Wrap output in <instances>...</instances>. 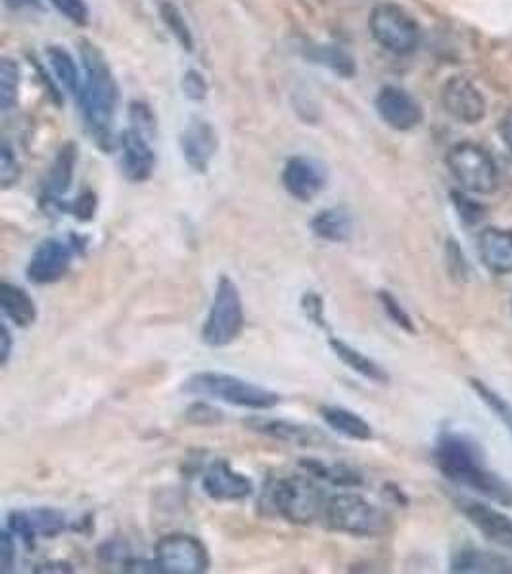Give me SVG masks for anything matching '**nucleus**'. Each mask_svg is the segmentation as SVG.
I'll return each mask as SVG.
<instances>
[{
    "instance_id": "obj_1",
    "label": "nucleus",
    "mask_w": 512,
    "mask_h": 574,
    "mask_svg": "<svg viewBox=\"0 0 512 574\" xmlns=\"http://www.w3.org/2000/svg\"><path fill=\"white\" fill-rule=\"evenodd\" d=\"M437 470L455 485L482 494L499 506L512 507V483L488 468L483 448L467 432L447 431L437 437L434 448Z\"/></svg>"
},
{
    "instance_id": "obj_2",
    "label": "nucleus",
    "mask_w": 512,
    "mask_h": 574,
    "mask_svg": "<svg viewBox=\"0 0 512 574\" xmlns=\"http://www.w3.org/2000/svg\"><path fill=\"white\" fill-rule=\"evenodd\" d=\"M79 58L84 66V81L77 100L84 113L85 127L102 151H112L118 82L104 53L91 41L84 38L79 43Z\"/></svg>"
},
{
    "instance_id": "obj_3",
    "label": "nucleus",
    "mask_w": 512,
    "mask_h": 574,
    "mask_svg": "<svg viewBox=\"0 0 512 574\" xmlns=\"http://www.w3.org/2000/svg\"><path fill=\"white\" fill-rule=\"evenodd\" d=\"M326 504L323 488L303 475L272 479L265 486L264 506L294 525H313L324 519Z\"/></svg>"
},
{
    "instance_id": "obj_4",
    "label": "nucleus",
    "mask_w": 512,
    "mask_h": 574,
    "mask_svg": "<svg viewBox=\"0 0 512 574\" xmlns=\"http://www.w3.org/2000/svg\"><path fill=\"white\" fill-rule=\"evenodd\" d=\"M182 391L189 395L204 396L221 403L248 408V410H271L280 404V395L252 381L221 372H200L185 381Z\"/></svg>"
},
{
    "instance_id": "obj_5",
    "label": "nucleus",
    "mask_w": 512,
    "mask_h": 574,
    "mask_svg": "<svg viewBox=\"0 0 512 574\" xmlns=\"http://www.w3.org/2000/svg\"><path fill=\"white\" fill-rule=\"evenodd\" d=\"M324 521L329 529L355 538L386 537L392 530V517L359 494H338L329 498Z\"/></svg>"
},
{
    "instance_id": "obj_6",
    "label": "nucleus",
    "mask_w": 512,
    "mask_h": 574,
    "mask_svg": "<svg viewBox=\"0 0 512 574\" xmlns=\"http://www.w3.org/2000/svg\"><path fill=\"white\" fill-rule=\"evenodd\" d=\"M246 318L242 305L241 290L229 277L219 278L210 313L202 328V339L208 347H229L241 337Z\"/></svg>"
},
{
    "instance_id": "obj_7",
    "label": "nucleus",
    "mask_w": 512,
    "mask_h": 574,
    "mask_svg": "<svg viewBox=\"0 0 512 574\" xmlns=\"http://www.w3.org/2000/svg\"><path fill=\"white\" fill-rule=\"evenodd\" d=\"M369 30L378 45L398 56H408L421 45V25L405 8L392 2L372 8Z\"/></svg>"
},
{
    "instance_id": "obj_8",
    "label": "nucleus",
    "mask_w": 512,
    "mask_h": 574,
    "mask_svg": "<svg viewBox=\"0 0 512 574\" xmlns=\"http://www.w3.org/2000/svg\"><path fill=\"white\" fill-rule=\"evenodd\" d=\"M453 179L472 194L488 195L498 188V165L488 149L472 143L455 144L445 157Z\"/></svg>"
},
{
    "instance_id": "obj_9",
    "label": "nucleus",
    "mask_w": 512,
    "mask_h": 574,
    "mask_svg": "<svg viewBox=\"0 0 512 574\" xmlns=\"http://www.w3.org/2000/svg\"><path fill=\"white\" fill-rule=\"evenodd\" d=\"M154 561L159 573L204 574L210 571V552L200 538L185 532H174L159 538Z\"/></svg>"
},
{
    "instance_id": "obj_10",
    "label": "nucleus",
    "mask_w": 512,
    "mask_h": 574,
    "mask_svg": "<svg viewBox=\"0 0 512 574\" xmlns=\"http://www.w3.org/2000/svg\"><path fill=\"white\" fill-rule=\"evenodd\" d=\"M76 254L77 249L71 238L69 241L58 238L45 239L31 255L25 277L31 284H56L62 278L68 277Z\"/></svg>"
},
{
    "instance_id": "obj_11",
    "label": "nucleus",
    "mask_w": 512,
    "mask_h": 574,
    "mask_svg": "<svg viewBox=\"0 0 512 574\" xmlns=\"http://www.w3.org/2000/svg\"><path fill=\"white\" fill-rule=\"evenodd\" d=\"M7 529L14 537L22 538L25 545H35L38 538L60 537L68 529L66 515L53 507H31V509H15L8 515Z\"/></svg>"
},
{
    "instance_id": "obj_12",
    "label": "nucleus",
    "mask_w": 512,
    "mask_h": 574,
    "mask_svg": "<svg viewBox=\"0 0 512 574\" xmlns=\"http://www.w3.org/2000/svg\"><path fill=\"white\" fill-rule=\"evenodd\" d=\"M442 104L453 120L465 125H476L486 117L488 104L482 92L467 77H452L442 89Z\"/></svg>"
},
{
    "instance_id": "obj_13",
    "label": "nucleus",
    "mask_w": 512,
    "mask_h": 574,
    "mask_svg": "<svg viewBox=\"0 0 512 574\" xmlns=\"http://www.w3.org/2000/svg\"><path fill=\"white\" fill-rule=\"evenodd\" d=\"M326 169L313 157L298 156L288 159L282 171V187L288 195L302 203L313 202L326 188Z\"/></svg>"
},
{
    "instance_id": "obj_14",
    "label": "nucleus",
    "mask_w": 512,
    "mask_h": 574,
    "mask_svg": "<svg viewBox=\"0 0 512 574\" xmlns=\"http://www.w3.org/2000/svg\"><path fill=\"white\" fill-rule=\"evenodd\" d=\"M77 165V148L76 144H64L58 154L54 157L51 169L46 171L45 180H43V192H41V205L43 210L53 213V211H68L64 207L62 198L68 194L71 182H74V175H76Z\"/></svg>"
},
{
    "instance_id": "obj_15",
    "label": "nucleus",
    "mask_w": 512,
    "mask_h": 574,
    "mask_svg": "<svg viewBox=\"0 0 512 574\" xmlns=\"http://www.w3.org/2000/svg\"><path fill=\"white\" fill-rule=\"evenodd\" d=\"M375 108H377L378 117L385 121L388 127L393 131H413L422 123V108L416 100H414L408 90L400 89V87H385L380 89L375 100Z\"/></svg>"
},
{
    "instance_id": "obj_16",
    "label": "nucleus",
    "mask_w": 512,
    "mask_h": 574,
    "mask_svg": "<svg viewBox=\"0 0 512 574\" xmlns=\"http://www.w3.org/2000/svg\"><path fill=\"white\" fill-rule=\"evenodd\" d=\"M457 507L460 514L467 517L476 530L482 532L486 540L491 544L503 548L505 552L512 553V519L501 514L496 507L488 506L483 502L470 500V498H457Z\"/></svg>"
},
{
    "instance_id": "obj_17",
    "label": "nucleus",
    "mask_w": 512,
    "mask_h": 574,
    "mask_svg": "<svg viewBox=\"0 0 512 574\" xmlns=\"http://www.w3.org/2000/svg\"><path fill=\"white\" fill-rule=\"evenodd\" d=\"M202 488L211 500L218 502H242L254 494L252 481L226 460L210 463L202 477Z\"/></svg>"
},
{
    "instance_id": "obj_18",
    "label": "nucleus",
    "mask_w": 512,
    "mask_h": 574,
    "mask_svg": "<svg viewBox=\"0 0 512 574\" xmlns=\"http://www.w3.org/2000/svg\"><path fill=\"white\" fill-rule=\"evenodd\" d=\"M151 138L141 135L135 128H127L120 135L121 171L129 182H146L156 167V154L152 149Z\"/></svg>"
},
{
    "instance_id": "obj_19",
    "label": "nucleus",
    "mask_w": 512,
    "mask_h": 574,
    "mask_svg": "<svg viewBox=\"0 0 512 574\" xmlns=\"http://www.w3.org/2000/svg\"><path fill=\"white\" fill-rule=\"evenodd\" d=\"M182 157L194 172H205L219 148L218 133L208 121H192L181 133Z\"/></svg>"
},
{
    "instance_id": "obj_20",
    "label": "nucleus",
    "mask_w": 512,
    "mask_h": 574,
    "mask_svg": "<svg viewBox=\"0 0 512 574\" xmlns=\"http://www.w3.org/2000/svg\"><path fill=\"white\" fill-rule=\"evenodd\" d=\"M244 426L248 427L249 431L259 432V435L279 440V442L296 444V447H319L326 440L323 432L316 431L315 427L300 426V424H292L287 419L254 416V418L244 419Z\"/></svg>"
},
{
    "instance_id": "obj_21",
    "label": "nucleus",
    "mask_w": 512,
    "mask_h": 574,
    "mask_svg": "<svg viewBox=\"0 0 512 574\" xmlns=\"http://www.w3.org/2000/svg\"><path fill=\"white\" fill-rule=\"evenodd\" d=\"M478 255L491 274H512V230L490 226L478 236Z\"/></svg>"
},
{
    "instance_id": "obj_22",
    "label": "nucleus",
    "mask_w": 512,
    "mask_h": 574,
    "mask_svg": "<svg viewBox=\"0 0 512 574\" xmlns=\"http://www.w3.org/2000/svg\"><path fill=\"white\" fill-rule=\"evenodd\" d=\"M449 571L457 574H512V560L501 553L465 545L453 553Z\"/></svg>"
},
{
    "instance_id": "obj_23",
    "label": "nucleus",
    "mask_w": 512,
    "mask_h": 574,
    "mask_svg": "<svg viewBox=\"0 0 512 574\" xmlns=\"http://www.w3.org/2000/svg\"><path fill=\"white\" fill-rule=\"evenodd\" d=\"M0 308L8 320L18 328H30L37 322V305L27 291L20 285L2 282L0 285Z\"/></svg>"
},
{
    "instance_id": "obj_24",
    "label": "nucleus",
    "mask_w": 512,
    "mask_h": 574,
    "mask_svg": "<svg viewBox=\"0 0 512 574\" xmlns=\"http://www.w3.org/2000/svg\"><path fill=\"white\" fill-rule=\"evenodd\" d=\"M354 216L342 207L321 211L311 221V230L316 238L331 244H344L354 236Z\"/></svg>"
},
{
    "instance_id": "obj_25",
    "label": "nucleus",
    "mask_w": 512,
    "mask_h": 574,
    "mask_svg": "<svg viewBox=\"0 0 512 574\" xmlns=\"http://www.w3.org/2000/svg\"><path fill=\"white\" fill-rule=\"evenodd\" d=\"M329 345H331L332 352H334L349 370L359 373L365 380L378 383V385H388V383H390V373L386 372L385 368L378 364V362L369 359L367 354L357 351L352 345H347L346 341H342L338 337H331Z\"/></svg>"
},
{
    "instance_id": "obj_26",
    "label": "nucleus",
    "mask_w": 512,
    "mask_h": 574,
    "mask_svg": "<svg viewBox=\"0 0 512 574\" xmlns=\"http://www.w3.org/2000/svg\"><path fill=\"white\" fill-rule=\"evenodd\" d=\"M324 424L331 427L332 431L338 432L346 439L359 440L367 442L372 440L375 431L367 419H363L359 414L342 408V406H323L321 408Z\"/></svg>"
},
{
    "instance_id": "obj_27",
    "label": "nucleus",
    "mask_w": 512,
    "mask_h": 574,
    "mask_svg": "<svg viewBox=\"0 0 512 574\" xmlns=\"http://www.w3.org/2000/svg\"><path fill=\"white\" fill-rule=\"evenodd\" d=\"M46 60L51 64L56 79L62 82V87L71 92L74 97H79L84 77H79V69H77L76 60L71 58V54L62 46H48L46 48Z\"/></svg>"
},
{
    "instance_id": "obj_28",
    "label": "nucleus",
    "mask_w": 512,
    "mask_h": 574,
    "mask_svg": "<svg viewBox=\"0 0 512 574\" xmlns=\"http://www.w3.org/2000/svg\"><path fill=\"white\" fill-rule=\"evenodd\" d=\"M303 470L315 475L316 479H324L334 486H361L363 477L355 470H349L346 465H326L319 460H303Z\"/></svg>"
},
{
    "instance_id": "obj_29",
    "label": "nucleus",
    "mask_w": 512,
    "mask_h": 574,
    "mask_svg": "<svg viewBox=\"0 0 512 574\" xmlns=\"http://www.w3.org/2000/svg\"><path fill=\"white\" fill-rule=\"evenodd\" d=\"M159 18H162V22L166 23L167 30L171 31V35L177 38V43L192 53L194 38H192V31H190L185 15L181 14V10L175 7L174 2H162Z\"/></svg>"
},
{
    "instance_id": "obj_30",
    "label": "nucleus",
    "mask_w": 512,
    "mask_h": 574,
    "mask_svg": "<svg viewBox=\"0 0 512 574\" xmlns=\"http://www.w3.org/2000/svg\"><path fill=\"white\" fill-rule=\"evenodd\" d=\"M20 92V66L10 58L0 61V110L10 112L18 104Z\"/></svg>"
},
{
    "instance_id": "obj_31",
    "label": "nucleus",
    "mask_w": 512,
    "mask_h": 574,
    "mask_svg": "<svg viewBox=\"0 0 512 574\" xmlns=\"http://www.w3.org/2000/svg\"><path fill=\"white\" fill-rule=\"evenodd\" d=\"M470 387L475 389L478 398L503 421V426H505L512 435V404L507 401L505 396L499 395L498 391L488 387V385L480 380H470Z\"/></svg>"
},
{
    "instance_id": "obj_32",
    "label": "nucleus",
    "mask_w": 512,
    "mask_h": 574,
    "mask_svg": "<svg viewBox=\"0 0 512 574\" xmlns=\"http://www.w3.org/2000/svg\"><path fill=\"white\" fill-rule=\"evenodd\" d=\"M311 58L346 79L355 74L354 58L336 46H316L315 50L311 53Z\"/></svg>"
},
{
    "instance_id": "obj_33",
    "label": "nucleus",
    "mask_w": 512,
    "mask_h": 574,
    "mask_svg": "<svg viewBox=\"0 0 512 574\" xmlns=\"http://www.w3.org/2000/svg\"><path fill=\"white\" fill-rule=\"evenodd\" d=\"M378 301H380V305L385 308L386 316H388L398 328L408 331V334H416L411 314L403 308L398 297H393L390 291L382 290L378 291Z\"/></svg>"
},
{
    "instance_id": "obj_34",
    "label": "nucleus",
    "mask_w": 512,
    "mask_h": 574,
    "mask_svg": "<svg viewBox=\"0 0 512 574\" xmlns=\"http://www.w3.org/2000/svg\"><path fill=\"white\" fill-rule=\"evenodd\" d=\"M22 177V165L15 157V151L10 144H2L0 148V184L4 190L15 187Z\"/></svg>"
},
{
    "instance_id": "obj_35",
    "label": "nucleus",
    "mask_w": 512,
    "mask_h": 574,
    "mask_svg": "<svg viewBox=\"0 0 512 574\" xmlns=\"http://www.w3.org/2000/svg\"><path fill=\"white\" fill-rule=\"evenodd\" d=\"M185 418L192 426L210 427L218 426L223 421V412L213 408L208 403H197L190 406L189 410L185 412Z\"/></svg>"
},
{
    "instance_id": "obj_36",
    "label": "nucleus",
    "mask_w": 512,
    "mask_h": 574,
    "mask_svg": "<svg viewBox=\"0 0 512 574\" xmlns=\"http://www.w3.org/2000/svg\"><path fill=\"white\" fill-rule=\"evenodd\" d=\"M129 117H131V123L135 131H138L141 135L148 136L154 135L156 131V120H154V113L151 112L148 105L143 104V102H133L131 104V110H129Z\"/></svg>"
},
{
    "instance_id": "obj_37",
    "label": "nucleus",
    "mask_w": 512,
    "mask_h": 574,
    "mask_svg": "<svg viewBox=\"0 0 512 574\" xmlns=\"http://www.w3.org/2000/svg\"><path fill=\"white\" fill-rule=\"evenodd\" d=\"M58 12H60L66 20H69L76 25H85L89 22V7L85 0H51Z\"/></svg>"
},
{
    "instance_id": "obj_38",
    "label": "nucleus",
    "mask_w": 512,
    "mask_h": 574,
    "mask_svg": "<svg viewBox=\"0 0 512 574\" xmlns=\"http://www.w3.org/2000/svg\"><path fill=\"white\" fill-rule=\"evenodd\" d=\"M182 92L187 94V98L194 100V102H202L208 97V82H205L204 75L197 71V69H190L187 74L182 75Z\"/></svg>"
},
{
    "instance_id": "obj_39",
    "label": "nucleus",
    "mask_w": 512,
    "mask_h": 574,
    "mask_svg": "<svg viewBox=\"0 0 512 574\" xmlns=\"http://www.w3.org/2000/svg\"><path fill=\"white\" fill-rule=\"evenodd\" d=\"M97 194L94 192H84V194L77 198L76 202L68 205V211L71 215L76 216L79 223H89L94 218L97 213Z\"/></svg>"
},
{
    "instance_id": "obj_40",
    "label": "nucleus",
    "mask_w": 512,
    "mask_h": 574,
    "mask_svg": "<svg viewBox=\"0 0 512 574\" xmlns=\"http://www.w3.org/2000/svg\"><path fill=\"white\" fill-rule=\"evenodd\" d=\"M302 308L309 320L313 322L319 328H326L324 318V301L315 291H308L302 297Z\"/></svg>"
},
{
    "instance_id": "obj_41",
    "label": "nucleus",
    "mask_w": 512,
    "mask_h": 574,
    "mask_svg": "<svg viewBox=\"0 0 512 574\" xmlns=\"http://www.w3.org/2000/svg\"><path fill=\"white\" fill-rule=\"evenodd\" d=\"M15 565L14 534L10 530H2L0 534V573H12Z\"/></svg>"
},
{
    "instance_id": "obj_42",
    "label": "nucleus",
    "mask_w": 512,
    "mask_h": 574,
    "mask_svg": "<svg viewBox=\"0 0 512 574\" xmlns=\"http://www.w3.org/2000/svg\"><path fill=\"white\" fill-rule=\"evenodd\" d=\"M453 203H455V207L459 211L460 218H463L465 223L475 224L482 218V205H478V203L472 202V200H468L467 195L453 192Z\"/></svg>"
},
{
    "instance_id": "obj_43",
    "label": "nucleus",
    "mask_w": 512,
    "mask_h": 574,
    "mask_svg": "<svg viewBox=\"0 0 512 574\" xmlns=\"http://www.w3.org/2000/svg\"><path fill=\"white\" fill-rule=\"evenodd\" d=\"M10 354H12V334H10L7 324H2V328H0V364L7 365Z\"/></svg>"
},
{
    "instance_id": "obj_44",
    "label": "nucleus",
    "mask_w": 512,
    "mask_h": 574,
    "mask_svg": "<svg viewBox=\"0 0 512 574\" xmlns=\"http://www.w3.org/2000/svg\"><path fill=\"white\" fill-rule=\"evenodd\" d=\"M499 135L503 138L507 148L512 151V112L507 113L505 117L499 123Z\"/></svg>"
},
{
    "instance_id": "obj_45",
    "label": "nucleus",
    "mask_w": 512,
    "mask_h": 574,
    "mask_svg": "<svg viewBox=\"0 0 512 574\" xmlns=\"http://www.w3.org/2000/svg\"><path fill=\"white\" fill-rule=\"evenodd\" d=\"M8 7H38V0H7Z\"/></svg>"
},
{
    "instance_id": "obj_46",
    "label": "nucleus",
    "mask_w": 512,
    "mask_h": 574,
    "mask_svg": "<svg viewBox=\"0 0 512 574\" xmlns=\"http://www.w3.org/2000/svg\"><path fill=\"white\" fill-rule=\"evenodd\" d=\"M511 308H512V303H511Z\"/></svg>"
}]
</instances>
